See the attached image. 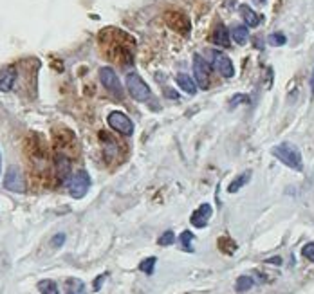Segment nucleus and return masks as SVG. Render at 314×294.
Wrapping results in <instances>:
<instances>
[{"label":"nucleus","mask_w":314,"mask_h":294,"mask_svg":"<svg viewBox=\"0 0 314 294\" xmlns=\"http://www.w3.org/2000/svg\"><path fill=\"white\" fill-rule=\"evenodd\" d=\"M271 154L278 159L280 163L285 164V166L292 168V170H296V172H301V166H303V163H301V154L294 145H291V143H282V145L274 146V148L271 150Z\"/></svg>","instance_id":"f257e3e1"},{"label":"nucleus","mask_w":314,"mask_h":294,"mask_svg":"<svg viewBox=\"0 0 314 294\" xmlns=\"http://www.w3.org/2000/svg\"><path fill=\"white\" fill-rule=\"evenodd\" d=\"M90 188V175L85 170H78L76 173H71L67 179V190L72 199H83Z\"/></svg>","instance_id":"f03ea898"},{"label":"nucleus","mask_w":314,"mask_h":294,"mask_svg":"<svg viewBox=\"0 0 314 294\" xmlns=\"http://www.w3.org/2000/svg\"><path fill=\"white\" fill-rule=\"evenodd\" d=\"M126 91L130 92V96L134 98L135 101H146L150 100V96H152V91H150V87L144 83V80L139 76V74L130 73L126 74Z\"/></svg>","instance_id":"7ed1b4c3"},{"label":"nucleus","mask_w":314,"mask_h":294,"mask_svg":"<svg viewBox=\"0 0 314 294\" xmlns=\"http://www.w3.org/2000/svg\"><path fill=\"white\" fill-rule=\"evenodd\" d=\"M107 123L110 125V128L119 134V136L130 137L134 134V123L132 119L126 116V114L119 112V110H112V112L107 116Z\"/></svg>","instance_id":"20e7f679"},{"label":"nucleus","mask_w":314,"mask_h":294,"mask_svg":"<svg viewBox=\"0 0 314 294\" xmlns=\"http://www.w3.org/2000/svg\"><path fill=\"white\" fill-rule=\"evenodd\" d=\"M99 80L103 83V87L107 89L114 98H123V87L119 78H117L116 71L112 67H101L99 69Z\"/></svg>","instance_id":"39448f33"},{"label":"nucleus","mask_w":314,"mask_h":294,"mask_svg":"<svg viewBox=\"0 0 314 294\" xmlns=\"http://www.w3.org/2000/svg\"><path fill=\"white\" fill-rule=\"evenodd\" d=\"M193 74H195V83L199 89L206 91L210 87V65L201 55L193 56Z\"/></svg>","instance_id":"423d86ee"},{"label":"nucleus","mask_w":314,"mask_h":294,"mask_svg":"<svg viewBox=\"0 0 314 294\" xmlns=\"http://www.w3.org/2000/svg\"><path fill=\"white\" fill-rule=\"evenodd\" d=\"M4 188L9 191H15V193H24L26 191V179H24V173L20 172V168H8V172L4 175Z\"/></svg>","instance_id":"0eeeda50"},{"label":"nucleus","mask_w":314,"mask_h":294,"mask_svg":"<svg viewBox=\"0 0 314 294\" xmlns=\"http://www.w3.org/2000/svg\"><path fill=\"white\" fill-rule=\"evenodd\" d=\"M165 22L168 24V28L181 33V35H188L190 29H192L190 19L184 13H181V11H168V13H165Z\"/></svg>","instance_id":"6e6552de"},{"label":"nucleus","mask_w":314,"mask_h":294,"mask_svg":"<svg viewBox=\"0 0 314 294\" xmlns=\"http://www.w3.org/2000/svg\"><path fill=\"white\" fill-rule=\"evenodd\" d=\"M210 58L211 65L220 73V76L224 78H233L235 76V67L233 62L224 55V53H219V51H210Z\"/></svg>","instance_id":"1a4fd4ad"},{"label":"nucleus","mask_w":314,"mask_h":294,"mask_svg":"<svg viewBox=\"0 0 314 294\" xmlns=\"http://www.w3.org/2000/svg\"><path fill=\"white\" fill-rule=\"evenodd\" d=\"M54 172H56V177H58L62 182H67V179L72 173L71 157H69L63 150H58V152L54 154Z\"/></svg>","instance_id":"9d476101"},{"label":"nucleus","mask_w":314,"mask_h":294,"mask_svg":"<svg viewBox=\"0 0 314 294\" xmlns=\"http://www.w3.org/2000/svg\"><path fill=\"white\" fill-rule=\"evenodd\" d=\"M211 215H213V208H211V204H201V206H199V208L192 213L190 222H192V226L202 229V227L208 226Z\"/></svg>","instance_id":"9b49d317"},{"label":"nucleus","mask_w":314,"mask_h":294,"mask_svg":"<svg viewBox=\"0 0 314 294\" xmlns=\"http://www.w3.org/2000/svg\"><path fill=\"white\" fill-rule=\"evenodd\" d=\"M17 82V69L6 67L0 71V92H9Z\"/></svg>","instance_id":"f8f14e48"},{"label":"nucleus","mask_w":314,"mask_h":294,"mask_svg":"<svg viewBox=\"0 0 314 294\" xmlns=\"http://www.w3.org/2000/svg\"><path fill=\"white\" fill-rule=\"evenodd\" d=\"M211 42L219 47H229L231 40H229V33H228V29H226L224 24H219V26L215 28V31H213V35H211Z\"/></svg>","instance_id":"ddd939ff"},{"label":"nucleus","mask_w":314,"mask_h":294,"mask_svg":"<svg viewBox=\"0 0 314 294\" xmlns=\"http://www.w3.org/2000/svg\"><path fill=\"white\" fill-rule=\"evenodd\" d=\"M175 82H177V85L183 89L184 92H188V94H197V83H195V80H192V76H188V74H177L175 76Z\"/></svg>","instance_id":"4468645a"},{"label":"nucleus","mask_w":314,"mask_h":294,"mask_svg":"<svg viewBox=\"0 0 314 294\" xmlns=\"http://www.w3.org/2000/svg\"><path fill=\"white\" fill-rule=\"evenodd\" d=\"M240 17L244 19V22L249 26V28H256V26H260V15H256L255 11L249 8V6L242 4L240 6Z\"/></svg>","instance_id":"2eb2a0df"},{"label":"nucleus","mask_w":314,"mask_h":294,"mask_svg":"<svg viewBox=\"0 0 314 294\" xmlns=\"http://www.w3.org/2000/svg\"><path fill=\"white\" fill-rule=\"evenodd\" d=\"M65 292L67 294H87L85 290V283L78 278H69L65 281Z\"/></svg>","instance_id":"dca6fc26"},{"label":"nucleus","mask_w":314,"mask_h":294,"mask_svg":"<svg viewBox=\"0 0 314 294\" xmlns=\"http://www.w3.org/2000/svg\"><path fill=\"white\" fill-rule=\"evenodd\" d=\"M249 179H251V172H244V173H240V175L235 179L231 184H229V188H228V191L229 193H237L242 186H246L247 182H249Z\"/></svg>","instance_id":"f3484780"},{"label":"nucleus","mask_w":314,"mask_h":294,"mask_svg":"<svg viewBox=\"0 0 314 294\" xmlns=\"http://www.w3.org/2000/svg\"><path fill=\"white\" fill-rule=\"evenodd\" d=\"M231 38L237 42L238 46H244L249 38V31H247L246 26H235L233 31H231Z\"/></svg>","instance_id":"a211bd4d"},{"label":"nucleus","mask_w":314,"mask_h":294,"mask_svg":"<svg viewBox=\"0 0 314 294\" xmlns=\"http://www.w3.org/2000/svg\"><path fill=\"white\" fill-rule=\"evenodd\" d=\"M38 290H40L42 294H60L58 285L54 283L53 280H42V281H38Z\"/></svg>","instance_id":"6ab92c4d"},{"label":"nucleus","mask_w":314,"mask_h":294,"mask_svg":"<svg viewBox=\"0 0 314 294\" xmlns=\"http://www.w3.org/2000/svg\"><path fill=\"white\" fill-rule=\"evenodd\" d=\"M253 285H255V281H253L251 276H238L235 289H237V292H246V290L251 289Z\"/></svg>","instance_id":"aec40b11"},{"label":"nucleus","mask_w":314,"mask_h":294,"mask_svg":"<svg viewBox=\"0 0 314 294\" xmlns=\"http://www.w3.org/2000/svg\"><path fill=\"white\" fill-rule=\"evenodd\" d=\"M219 249H222L226 254H231L237 249V244H235L233 240L228 238V236H224V238H219Z\"/></svg>","instance_id":"412c9836"},{"label":"nucleus","mask_w":314,"mask_h":294,"mask_svg":"<svg viewBox=\"0 0 314 294\" xmlns=\"http://www.w3.org/2000/svg\"><path fill=\"white\" fill-rule=\"evenodd\" d=\"M179 240H181V245H183V249L184 251H193V247H192V240H193V235H192V231H183L181 233V236H179Z\"/></svg>","instance_id":"4be33fe9"},{"label":"nucleus","mask_w":314,"mask_h":294,"mask_svg":"<svg viewBox=\"0 0 314 294\" xmlns=\"http://www.w3.org/2000/svg\"><path fill=\"white\" fill-rule=\"evenodd\" d=\"M155 262H157L155 256L146 258V260H143V262L139 263V269L144 272V274H153V267H155Z\"/></svg>","instance_id":"5701e85b"},{"label":"nucleus","mask_w":314,"mask_h":294,"mask_svg":"<svg viewBox=\"0 0 314 294\" xmlns=\"http://www.w3.org/2000/svg\"><path fill=\"white\" fill-rule=\"evenodd\" d=\"M267 42H269L273 47H278V46H285L287 38H285V35H283V33H273V35H269Z\"/></svg>","instance_id":"b1692460"},{"label":"nucleus","mask_w":314,"mask_h":294,"mask_svg":"<svg viewBox=\"0 0 314 294\" xmlns=\"http://www.w3.org/2000/svg\"><path fill=\"white\" fill-rule=\"evenodd\" d=\"M175 242V235L174 231H166L165 235L159 236V240H157V244L163 245V247H166V245H172Z\"/></svg>","instance_id":"393cba45"},{"label":"nucleus","mask_w":314,"mask_h":294,"mask_svg":"<svg viewBox=\"0 0 314 294\" xmlns=\"http://www.w3.org/2000/svg\"><path fill=\"white\" fill-rule=\"evenodd\" d=\"M301 254L309 260V262H314V244L310 242V244L303 245V249H301Z\"/></svg>","instance_id":"a878e982"},{"label":"nucleus","mask_w":314,"mask_h":294,"mask_svg":"<svg viewBox=\"0 0 314 294\" xmlns=\"http://www.w3.org/2000/svg\"><path fill=\"white\" fill-rule=\"evenodd\" d=\"M63 242H65V235H63V233H58V235L53 236L51 245H53V247H60V245H63Z\"/></svg>","instance_id":"bb28decb"},{"label":"nucleus","mask_w":314,"mask_h":294,"mask_svg":"<svg viewBox=\"0 0 314 294\" xmlns=\"http://www.w3.org/2000/svg\"><path fill=\"white\" fill-rule=\"evenodd\" d=\"M166 94H170V98H174V100L175 98H179V94H175V92L170 91V89H166Z\"/></svg>","instance_id":"cd10ccee"},{"label":"nucleus","mask_w":314,"mask_h":294,"mask_svg":"<svg viewBox=\"0 0 314 294\" xmlns=\"http://www.w3.org/2000/svg\"><path fill=\"white\" fill-rule=\"evenodd\" d=\"M310 89H312V96H314V69H312V76H310Z\"/></svg>","instance_id":"c85d7f7f"},{"label":"nucleus","mask_w":314,"mask_h":294,"mask_svg":"<svg viewBox=\"0 0 314 294\" xmlns=\"http://www.w3.org/2000/svg\"><path fill=\"white\" fill-rule=\"evenodd\" d=\"M269 262L271 263H282V260H280V258H271Z\"/></svg>","instance_id":"c756f323"},{"label":"nucleus","mask_w":314,"mask_h":294,"mask_svg":"<svg viewBox=\"0 0 314 294\" xmlns=\"http://www.w3.org/2000/svg\"><path fill=\"white\" fill-rule=\"evenodd\" d=\"M256 4H265V2H267V0H255Z\"/></svg>","instance_id":"7c9ffc66"},{"label":"nucleus","mask_w":314,"mask_h":294,"mask_svg":"<svg viewBox=\"0 0 314 294\" xmlns=\"http://www.w3.org/2000/svg\"><path fill=\"white\" fill-rule=\"evenodd\" d=\"M0 170H2V157H0Z\"/></svg>","instance_id":"2f4dec72"}]
</instances>
